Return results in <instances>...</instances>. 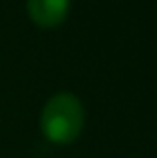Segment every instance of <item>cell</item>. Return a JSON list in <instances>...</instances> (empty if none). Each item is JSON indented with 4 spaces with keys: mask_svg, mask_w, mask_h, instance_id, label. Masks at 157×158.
Here are the masks:
<instances>
[{
    "mask_svg": "<svg viewBox=\"0 0 157 158\" xmlns=\"http://www.w3.org/2000/svg\"><path fill=\"white\" fill-rule=\"evenodd\" d=\"M28 14L40 26H56L69 14L71 0H28Z\"/></svg>",
    "mask_w": 157,
    "mask_h": 158,
    "instance_id": "2",
    "label": "cell"
},
{
    "mask_svg": "<svg viewBox=\"0 0 157 158\" xmlns=\"http://www.w3.org/2000/svg\"><path fill=\"white\" fill-rule=\"evenodd\" d=\"M85 110L75 94L61 92L48 98L40 116L43 134L55 144H69L81 134Z\"/></svg>",
    "mask_w": 157,
    "mask_h": 158,
    "instance_id": "1",
    "label": "cell"
}]
</instances>
